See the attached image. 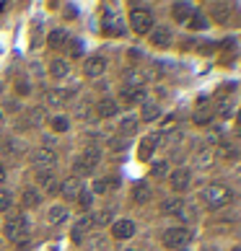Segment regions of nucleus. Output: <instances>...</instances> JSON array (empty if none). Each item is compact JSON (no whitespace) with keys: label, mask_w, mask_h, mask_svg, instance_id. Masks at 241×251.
Wrapping results in <instances>:
<instances>
[{"label":"nucleus","mask_w":241,"mask_h":251,"mask_svg":"<svg viewBox=\"0 0 241 251\" xmlns=\"http://www.w3.org/2000/svg\"><path fill=\"white\" fill-rule=\"evenodd\" d=\"M231 200H233V192L225 184H208L202 189V202H205V207H210V210H221Z\"/></svg>","instance_id":"1"},{"label":"nucleus","mask_w":241,"mask_h":251,"mask_svg":"<svg viewBox=\"0 0 241 251\" xmlns=\"http://www.w3.org/2000/svg\"><path fill=\"white\" fill-rule=\"evenodd\" d=\"M130 26L135 34H150V29H153V11L145 8V5L130 8Z\"/></svg>","instance_id":"2"},{"label":"nucleus","mask_w":241,"mask_h":251,"mask_svg":"<svg viewBox=\"0 0 241 251\" xmlns=\"http://www.w3.org/2000/svg\"><path fill=\"white\" fill-rule=\"evenodd\" d=\"M3 233H5V238L8 241H24L26 238V233H29V220L26 218H11V220H5V225H3Z\"/></svg>","instance_id":"3"},{"label":"nucleus","mask_w":241,"mask_h":251,"mask_svg":"<svg viewBox=\"0 0 241 251\" xmlns=\"http://www.w3.org/2000/svg\"><path fill=\"white\" fill-rule=\"evenodd\" d=\"M190 238H192V235H190V231H187V228H169V231H163V235H161L163 246L171 249V251L182 249Z\"/></svg>","instance_id":"4"},{"label":"nucleus","mask_w":241,"mask_h":251,"mask_svg":"<svg viewBox=\"0 0 241 251\" xmlns=\"http://www.w3.org/2000/svg\"><path fill=\"white\" fill-rule=\"evenodd\" d=\"M169 184H171V189H174V192H187V189H190V184H192V173L187 171V169H177V171L169 176Z\"/></svg>","instance_id":"5"},{"label":"nucleus","mask_w":241,"mask_h":251,"mask_svg":"<svg viewBox=\"0 0 241 251\" xmlns=\"http://www.w3.org/2000/svg\"><path fill=\"white\" fill-rule=\"evenodd\" d=\"M55 161H57V153L52 148H39L36 153L32 156V163L36 166V169H49V166H55Z\"/></svg>","instance_id":"6"},{"label":"nucleus","mask_w":241,"mask_h":251,"mask_svg":"<svg viewBox=\"0 0 241 251\" xmlns=\"http://www.w3.org/2000/svg\"><path fill=\"white\" fill-rule=\"evenodd\" d=\"M171 39H174V34H171L169 26H156V29H150V44H153V47H169Z\"/></svg>","instance_id":"7"},{"label":"nucleus","mask_w":241,"mask_h":251,"mask_svg":"<svg viewBox=\"0 0 241 251\" xmlns=\"http://www.w3.org/2000/svg\"><path fill=\"white\" fill-rule=\"evenodd\" d=\"M119 114V104L114 101V98H101L99 104H96V117H101V119H112V117H117Z\"/></svg>","instance_id":"8"},{"label":"nucleus","mask_w":241,"mask_h":251,"mask_svg":"<svg viewBox=\"0 0 241 251\" xmlns=\"http://www.w3.org/2000/svg\"><path fill=\"white\" fill-rule=\"evenodd\" d=\"M94 228V215H83L78 223L73 225V241L75 243H83L86 241V233Z\"/></svg>","instance_id":"9"},{"label":"nucleus","mask_w":241,"mask_h":251,"mask_svg":"<svg viewBox=\"0 0 241 251\" xmlns=\"http://www.w3.org/2000/svg\"><path fill=\"white\" fill-rule=\"evenodd\" d=\"M104 34L107 36H125V24L117 18V13H107V16H104Z\"/></svg>","instance_id":"10"},{"label":"nucleus","mask_w":241,"mask_h":251,"mask_svg":"<svg viewBox=\"0 0 241 251\" xmlns=\"http://www.w3.org/2000/svg\"><path fill=\"white\" fill-rule=\"evenodd\" d=\"M112 235H114L117 241H127L135 235V223L132 220H117L114 225H112Z\"/></svg>","instance_id":"11"},{"label":"nucleus","mask_w":241,"mask_h":251,"mask_svg":"<svg viewBox=\"0 0 241 251\" xmlns=\"http://www.w3.org/2000/svg\"><path fill=\"white\" fill-rule=\"evenodd\" d=\"M158 145H161V135H148V138H143L140 150H138L140 161H150V156H153V150H156Z\"/></svg>","instance_id":"12"},{"label":"nucleus","mask_w":241,"mask_h":251,"mask_svg":"<svg viewBox=\"0 0 241 251\" xmlns=\"http://www.w3.org/2000/svg\"><path fill=\"white\" fill-rule=\"evenodd\" d=\"M104 70H107V60L104 57H88L83 65V73L88 78H99V75H104Z\"/></svg>","instance_id":"13"},{"label":"nucleus","mask_w":241,"mask_h":251,"mask_svg":"<svg viewBox=\"0 0 241 251\" xmlns=\"http://www.w3.org/2000/svg\"><path fill=\"white\" fill-rule=\"evenodd\" d=\"M36 181H39V187H44V189H47V192H52V194L60 192V187H57V181H55V173H52V169L36 171Z\"/></svg>","instance_id":"14"},{"label":"nucleus","mask_w":241,"mask_h":251,"mask_svg":"<svg viewBox=\"0 0 241 251\" xmlns=\"http://www.w3.org/2000/svg\"><path fill=\"white\" fill-rule=\"evenodd\" d=\"M78 192H80V181L75 176H67L63 184H60V194H63L65 200H78Z\"/></svg>","instance_id":"15"},{"label":"nucleus","mask_w":241,"mask_h":251,"mask_svg":"<svg viewBox=\"0 0 241 251\" xmlns=\"http://www.w3.org/2000/svg\"><path fill=\"white\" fill-rule=\"evenodd\" d=\"M21 204H24L26 210H32V207H39V204H42V194L36 192L34 187H26L24 192H21Z\"/></svg>","instance_id":"16"},{"label":"nucleus","mask_w":241,"mask_h":251,"mask_svg":"<svg viewBox=\"0 0 241 251\" xmlns=\"http://www.w3.org/2000/svg\"><path fill=\"white\" fill-rule=\"evenodd\" d=\"M122 101L127 104V106H132V104H143L145 101V91L143 88H122Z\"/></svg>","instance_id":"17"},{"label":"nucleus","mask_w":241,"mask_h":251,"mask_svg":"<svg viewBox=\"0 0 241 251\" xmlns=\"http://www.w3.org/2000/svg\"><path fill=\"white\" fill-rule=\"evenodd\" d=\"M80 161H83V163L88 166V169H94V166L101 161V150L96 148V145H86V148H83V153H80Z\"/></svg>","instance_id":"18"},{"label":"nucleus","mask_w":241,"mask_h":251,"mask_svg":"<svg viewBox=\"0 0 241 251\" xmlns=\"http://www.w3.org/2000/svg\"><path fill=\"white\" fill-rule=\"evenodd\" d=\"M171 13H174L177 21H190L194 13V5L192 3H174L171 5Z\"/></svg>","instance_id":"19"},{"label":"nucleus","mask_w":241,"mask_h":251,"mask_svg":"<svg viewBox=\"0 0 241 251\" xmlns=\"http://www.w3.org/2000/svg\"><path fill=\"white\" fill-rule=\"evenodd\" d=\"M67 220V207H63V204H55V207L47 210V223L49 225H60Z\"/></svg>","instance_id":"20"},{"label":"nucleus","mask_w":241,"mask_h":251,"mask_svg":"<svg viewBox=\"0 0 241 251\" xmlns=\"http://www.w3.org/2000/svg\"><path fill=\"white\" fill-rule=\"evenodd\" d=\"M47 44H49L52 49L65 47V44H67V31H65V29H52L49 36H47Z\"/></svg>","instance_id":"21"},{"label":"nucleus","mask_w":241,"mask_h":251,"mask_svg":"<svg viewBox=\"0 0 241 251\" xmlns=\"http://www.w3.org/2000/svg\"><path fill=\"white\" fill-rule=\"evenodd\" d=\"M49 75L52 78H67L70 75V65H67V60H52V65H49Z\"/></svg>","instance_id":"22"},{"label":"nucleus","mask_w":241,"mask_h":251,"mask_svg":"<svg viewBox=\"0 0 241 251\" xmlns=\"http://www.w3.org/2000/svg\"><path fill=\"white\" fill-rule=\"evenodd\" d=\"M182 207H184V202L179 200V197H171V200H163L161 202V212L163 215H179V212H182Z\"/></svg>","instance_id":"23"},{"label":"nucleus","mask_w":241,"mask_h":251,"mask_svg":"<svg viewBox=\"0 0 241 251\" xmlns=\"http://www.w3.org/2000/svg\"><path fill=\"white\" fill-rule=\"evenodd\" d=\"M215 111H218V117L228 119L231 114H233V96H221V98H218V104H215Z\"/></svg>","instance_id":"24"},{"label":"nucleus","mask_w":241,"mask_h":251,"mask_svg":"<svg viewBox=\"0 0 241 251\" xmlns=\"http://www.w3.org/2000/svg\"><path fill=\"white\" fill-rule=\"evenodd\" d=\"M132 200L138 202V204H143V202L150 200V184H148V181H138V184H135V189H132Z\"/></svg>","instance_id":"25"},{"label":"nucleus","mask_w":241,"mask_h":251,"mask_svg":"<svg viewBox=\"0 0 241 251\" xmlns=\"http://www.w3.org/2000/svg\"><path fill=\"white\" fill-rule=\"evenodd\" d=\"M140 117L145 119V122H156L158 117H161V106L153 104V101H143V111H140Z\"/></svg>","instance_id":"26"},{"label":"nucleus","mask_w":241,"mask_h":251,"mask_svg":"<svg viewBox=\"0 0 241 251\" xmlns=\"http://www.w3.org/2000/svg\"><path fill=\"white\" fill-rule=\"evenodd\" d=\"M119 132H122L125 138H130V135L138 132V117H132V114H130V117H125L122 122H119Z\"/></svg>","instance_id":"27"},{"label":"nucleus","mask_w":241,"mask_h":251,"mask_svg":"<svg viewBox=\"0 0 241 251\" xmlns=\"http://www.w3.org/2000/svg\"><path fill=\"white\" fill-rule=\"evenodd\" d=\"M221 161H233V158H239V150L228 145V142H223V145H218V153H215Z\"/></svg>","instance_id":"28"},{"label":"nucleus","mask_w":241,"mask_h":251,"mask_svg":"<svg viewBox=\"0 0 241 251\" xmlns=\"http://www.w3.org/2000/svg\"><path fill=\"white\" fill-rule=\"evenodd\" d=\"M205 26H208V18H205V13L194 11V13H192V18H190V29H192V31H202Z\"/></svg>","instance_id":"29"},{"label":"nucleus","mask_w":241,"mask_h":251,"mask_svg":"<svg viewBox=\"0 0 241 251\" xmlns=\"http://www.w3.org/2000/svg\"><path fill=\"white\" fill-rule=\"evenodd\" d=\"M169 173V163L166 161H156L153 166H150V176L153 179H163Z\"/></svg>","instance_id":"30"},{"label":"nucleus","mask_w":241,"mask_h":251,"mask_svg":"<svg viewBox=\"0 0 241 251\" xmlns=\"http://www.w3.org/2000/svg\"><path fill=\"white\" fill-rule=\"evenodd\" d=\"M78 204H80L83 210L91 207V204H94V192H91V189H83V187H80V192H78Z\"/></svg>","instance_id":"31"},{"label":"nucleus","mask_w":241,"mask_h":251,"mask_svg":"<svg viewBox=\"0 0 241 251\" xmlns=\"http://www.w3.org/2000/svg\"><path fill=\"white\" fill-rule=\"evenodd\" d=\"M86 251H104V246H107V238L104 235H94V238H86Z\"/></svg>","instance_id":"32"},{"label":"nucleus","mask_w":241,"mask_h":251,"mask_svg":"<svg viewBox=\"0 0 241 251\" xmlns=\"http://www.w3.org/2000/svg\"><path fill=\"white\" fill-rule=\"evenodd\" d=\"M91 114H94V106L88 104V98H83V101L78 104V109H75V117H80V119H91Z\"/></svg>","instance_id":"33"},{"label":"nucleus","mask_w":241,"mask_h":251,"mask_svg":"<svg viewBox=\"0 0 241 251\" xmlns=\"http://www.w3.org/2000/svg\"><path fill=\"white\" fill-rule=\"evenodd\" d=\"M125 88H140V75L135 70H127L125 73Z\"/></svg>","instance_id":"34"},{"label":"nucleus","mask_w":241,"mask_h":251,"mask_svg":"<svg viewBox=\"0 0 241 251\" xmlns=\"http://www.w3.org/2000/svg\"><path fill=\"white\" fill-rule=\"evenodd\" d=\"M65 91H49V94H47V104L49 106H60V104H63L65 101Z\"/></svg>","instance_id":"35"},{"label":"nucleus","mask_w":241,"mask_h":251,"mask_svg":"<svg viewBox=\"0 0 241 251\" xmlns=\"http://www.w3.org/2000/svg\"><path fill=\"white\" fill-rule=\"evenodd\" d=\"M67 127H70L67 117H52V130L55 132H67Z\"/></svg>","instance_id":"36"},{"label":"nucleus","mask_w":241,"mask_h":251,"mask_svg":"<svg viewBox=\"0 0 241 251\" xmlns=\"http://www.w3.org/2000/svg\"><path fill=\"white\" fill-rule=\"evenodd\" d=\"M13 204V194L8 192V189H0V212H5Z\"/></svg>","instance_id":"37"},{"label":"nucleus","mask_w":241,"mask_h":251,"mask_svg":"<svg viewBox=\"0 0 241 251\" xmlns=\"http://www.w3.org/2000/svg\"><path fill=\"white\" fill-rule=\"evenodd\" d=\"M177 218H179V220H184V223H192V220L197 218V210H194V207H187V204H184L182 212H179Z\"/></svg>","instance_id":"38"},{"label":"nucleus","mask_w":241,"mask_h":251,"mask_svg":"<svg viewBox=\"0 0 241 251\" xmlns=\"http://www.w3.org/2000/svg\"><path fill=\"white\" fill-rule=\"evenodd\" d=\"M65 47H67V52H70V57H80V55H83V44H80V42H70V39H67Z\"/></svg>","instance_id":"39"},{"label":"nucleus","mask_w":241,"mask_h":251,"mask_svg":"<svg viewBox=\"0 0 241 251\" xmlns=\"http://www.w3.org/2000/svg\"><path fill=\"white\" fill-rule=\"evenodd\" d=\"M210 119H213V111L210 109H200L197 114H194V122H197V125H208Z\"/></svg>","instance_id":"40"},{"label":"nucleus","mask_w":241,"mask_h":251,"mask_svg":"<svg viewBox=\"0 0 241 251\" xmlns=\"http://www.w3.org/2000/svg\"><path fill=\"white\" fill-rule=\"evenodd\" d=\"M210 158H213V153H210V150H200V153H197V166H200V169L210 166Z\"/></svg>","instance_id":"41"},{"label":"nucleus","mask_w":241,"mask_h":251,"mask_svg":"<svg viewBox=\"0 0 241 251\" xmlns=\"http://www.w3.org/2000/svg\"><path fill=\"white\" fill-rule=\"evenodd\" d=\"M112 220V210H101L99 215H94V225H104Z\"/></svg>","instance_id":"42"},{"label":"nucleus","mask_w":241,"mask_h":251,"mask_svg":"<svg viewBox=\"0 0 241 251\" xmlns=\"http://www.w3.org/2000/svg\"><path fill=\"white\" fill-rule=\"evenodd\" d=\"M75 173H78V176H88V173H91V169H88V166L78 158V161H75ZM78 176H75V179H78Z\"/></svg>","instance_id":"43"},{"label":"nucleus","mask_w":241,"mask_h":251,"mask_svg":"<svg viewBox=\"0 0 241 251\" xmlns=\"http://www.w3.org/2000/svg\"><path fill=\"white\" fill-rule=\"evenodd\" d=\"M225 11H228V5H223V3H215L213 5V13H215L218 21H225Z\"/></svg>","instance_id":"44"},{"label":"nucleus","mask_w":241,"mask_h":251,"mask_svg":"<svg viewBox=\"0 0 241 251\" xmlns=\"http://www.w3.org/2000/svg\"><path fill=\"white\" fill-rule=\"evenodd\" d=\"M29 117H32V119H29V125H32V127L42 125V109H32V111H29Z\"/></svg>","instance_id":"45"},{"label":"nucleus","mask_w":241,"mask_h":251,"mask_svg":"<svg viewBox=\"0 0 241 251\" xmlns=\"http://www.w3.org/2000/svg\"><path fill=\"white\" fill-rule=\"evenodd\" d=\"M91 192H94V194H104V192H107V181H104V179H96Z\"/></svg>","instance_id":"46"},{"label":"nucleus","mask_w":241,"mask_h":251,"mask_svg":"<svg viewBox=\"0 0 241 251\" xmlns=\"http://www.w3.org/2000/svg\"><path fill=\"white\" fill-rule=\"evenodd\" d=\"M65 18H75L78 16V8H75V5H65V13H63Z\"/></svg>","instance_id":"47"},{"label":"nucleus","mask_w":241,"mask_h":251,"mask_svg":"<svg viewBox=\"0 0 241 251\" xmlns=\"http://www.w3.org/2000/svg\"><path fill=\"white\" fill-rule=\"evenodd\" d=\"M109 148H112V150H122V148H125V140H122V138L109 140Z\"/></svg>","instance_id":"48"},{"label":"nucleus","mask_w":241,"mask_h":251,"mask_svg":"<svg viewBox=\"0 0 241 251\" xmlns=\"http://www.w3.org/2000/svg\"><path fill=\"white\" fill-rule=\"evenodd\" d=\"M171 127H177V117H171V119L163 122V130H171Z\"/></svg>","instance_id":"49"},{"label":"nucleus","mask_w":241,"mask_h":251,"mask_svg":"<svg viewBox=\"0 0 241 251\" xmlns=\"http://www.w3.org/2000/svg\"><path fill=\"white\" fill-rule=\"evenodd\" d=\"M138 57H140L138 49H130V52H127V60H138Z\"/></svg>","instance_id":"50"},{"label":"nucleus","mask_w":241,"mask_h":251,"mask_svg":"<svg viewBox=\"0 0 241 251\" xmlns=\"http://www.w3.org/2000/svg\"><path fill=\"white\" fill-rule=\"evenodd\" d=\"M236 125H239V132H241V109H239V114H236Z\"/></svg>","instance_id":"51"},{"label":"nucleus","mask_w":241,"mask_h":251,"mask_svg":"<svg viewBox=\"0 0 241 251\" xmlns=\"http://www.w3.org/2000/svg\"><path fill=\"white\" fill-rule=\"evenodd\" d=\"M236 181H239V184H241V166H239V169H236Z\"/></svg>","instance_id":"52"},{"label":"nucleus","mask_w":241,"mask_h":251,"mask_svg":"<svg viewBox=\"0 0 241 251\" xmlns=\"http://www.w3.org/2000/svg\"><path fill=\"white\" fill-rule=\"evenodd\" d=\"M3 179H5V169L0 166V181H3Z\"/></svg>","instance_id":"53"},{"label":"nucleus","mask_w":241,"mask_h":251,"mask_svg":"<svg viewBox=\"0 0 241 251\" xmlns=\"http://www.w3.org/2000/svg\"><path fill=\"white\" fill-rule=\"evenodd\" d=\"M0 119H3V111H0Z\"/></svg>","instance_id":"54"},{"label":"nucleus","mask_w":241,"mask_h":251,"mask_svg":"<svg viewBox=\"0 0 241 251\" xmlns=\"http://www.w3.org/2000/svg\"><path fill=\"white\" fill-rule=\"evenodd\" d=\"M233 251H241V249H233Z\"/></svg>","instance_id":"55"},{"label":"nucleus","mask_w":241,"mask_h":251,"mask_svg":"<svg viewBox=\"0 0 241 251\" xmlns=\"http://www.w3.org/2000/svg\"><path fill=\"white\" fill-rule=\"evenodd\" d=\"M0 148H3V145H0Z\"/></svg>","instance_id":"56"},{"label":"nucleus","mask_w":241,"mask_h":251,"mask_svg":"<svg viewBox=\"0 0 241 251\" xmlns=\"http://www.w3.org/2000/svg\"><path fill=\"white\" fill-rule=\"evenodd\" d=\"M215 251H218V249H215Z\"/></svg>","instance_id":"57"}]
</instances>
